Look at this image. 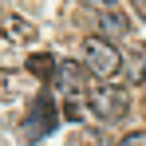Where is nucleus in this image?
<instances>
[{
	"instance_id": "obj_7",
	"label": "nucleus",
	"mask_w": 146,
	"mask_h": 146,
	"mask_svg": "<svg viewBox=\"0 0 146 146\" xmlns=\"http://www.w3.org/2000/svg\"><path fill=\"white\" fill-rule=\"evenodd\" d=\"M0 32H4V40H12V44H32V40H36V28L28 24V20H20V16H8V20L0 24Z\"/></svg>"
},
{
	"instance_id": "obj_5",
	"label": "nucleus",
	"mask_w": 146,
	"mask_h": 146,
	"mask_svg": "<svg viewBox=\"0 0 146 146\" xmlns=\"http://www.w3.org/2000/svg\"><path fill=\"white\" fill-rule=\"evenodd\" d=\"M51 83H55V87H59V91H63L67 99L87 95V71H83V63H75V59H63Z\"/></svg>"
},
{
	"instance_id": "obj_12",
	"label": "nucleus",
	"mask_w": 146,
	"mask_h": 146,
	"mask_svg": "<svg viewBox=\"0 0 146 146\" xmlns=\"http://www.w3.org/2000/svg\"><path fill=\"white\" fill-rule=\"evenodd\" d=\"M130 8L138 12V20H146V0H130Z\"/></svg>"
},
{
	"instance_id": "obj_3",
	"label": "nucleus",
	"mask_w": 146,
	"mask_h": 146,
	"mask_svg": "<svg viewBox=\"0 0 146 146\" xmlns=\"http://www.w3.org/2000/svg\"><path fill=\"white\" fill-rule=\"evenodd\" d=\"M87 107H91V115L103 122H119L126 111H130V95L115 87V83H99L95 91H87Z\"/></svg>"
},
{
	"instance_id": "obj_2",
	"label": "nucleus",
	"mask_w": 146,
	"mask_h": 146,
	"mask_svg": "<svg viewBox=\"0 0 146 146\" xmlns=\"http://www.w3.org/2000/svg\"><path fill=\"white\" fill-rule=\"evenodd\" d=\"M55 126H59V107H55L51 91H40V95L32 99L28 115H24V126H20V134H24L28 142H40V138H48Z\"/></svg>"
},
{
	"instance_id": "obj_11",
	"label": "nucleus",
	"mask_w": 146,
	"mask_h": 146,
	"mask_svg": "<svg viewBox=\"0 0 146 146\" xmlns=\"http://www.w3.org/2000/svg\"><path fill=\"white\" fill-rule=\"evenodd\" d=\"M119 146H146V130H134V134H126Z\"/></svg>"
},
{
	"instance_id": "obj_8",
	"label": "nucleus",
	"mask_w": 146,
	"mask_h": 146,
	"mask_svg": "<svg viewBox=\"0 0 146 146\" xmlns=\"http://www.w3.org/2000/svg\"><path fill=\"white\" fill-rule=\"evenodd\" d=\"M67 146H107V130H99V126H79Z\"/></svg>"
},
{
	"instance_id": "obj_6",
	"label": "nucleus",
	"mask_w": 146,
	"mask_h": 146,
	"mask_svg": "<svg viewBox=\"0 0 146 146\" xmlns=\"http://www.w3.org/2000/svg\"><path fill=\"white\" fill-rule=\"evenodd\" d=\"M24 67H28V75H36V79L48 83V79H55V71H59V59H55L51 51H32Z\"/></svg>"
},
{
	"instance_id": "obj_1",
	"label": "nucleus",
	"mask_w": 146,
	"mask_h": 146,
	"mask_svg": "<svg viewBox=\"0 0 146 146\" xmlns=\"http://www.w3.org/2000/svg\"><path fill=\"white\" fill-rule=\"evenodd\" d=\"M83 71L95 75V79H115V75L122 71V55L119 48L107 40V36H87L83 40Z\"/></svg>"
},
{
	"instance_id": "obj_10",
	"label": "nucleus",
	"mask_w": 146,
	"mask_h": 146,
	"mask_svg": "<svg viewBox=\"0 0 146 146\" xmlns=\"http://www.w3.org/2000/svg\"><path fill=\"white\" fill-rule=\"evenodd\" d=\"M130 79L134 83H146V44H138L134 55H130Z\"/></svg>"
},
{
	"instance_id": "obj_4",
	"label": "nucleus",
	"mask_w": 146,
	"mask_h": 146,
	"mask_svg": "<svg viewBox=\"0 0 146 146\" xmlns=\"http://www.w3.org/2000/svg\"><path fill=\"white\" fill-rule=\"evenodd\" d=\"M87 12L95 16V24L103 28V36H111V40H119V36L130 32V20L119 8V0H87Z\"/></svg>"
},
{
	"instance_id": "obj_9",
	"label": "nucleus",
	"mask_w": 146,
	"mask_h": 146,
	"mask_svg": "<svg viewBox=\"0 0 146 146\" xmlns=\"http://www.w3.org/2000/svg\"><path fill=\"white\" fill-rule=\"evenodd\" d=\"M20 91H24V79L12 71H0V103H8V99H20Z\"/></svg>"
}]
</instances>
